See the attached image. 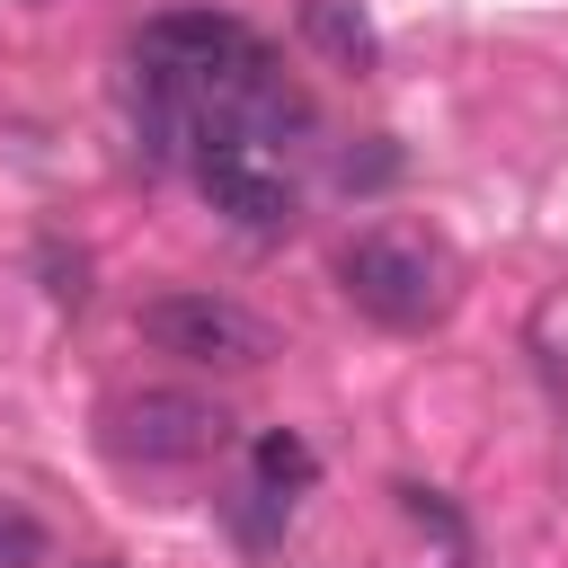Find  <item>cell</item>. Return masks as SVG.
<instances>
[{"label": "cell", "instance_id": "6da1fadb", "mask_svg": "<svg viewBox=\"0 0 568 568\" xmlns=\"http://www.w3.org/2000/svg\"><path fill=\"white\" fill-rule=\"evenodd\" d=\"M337 284L382 328H435L453 311V293H462V266L435 240H417V231H364V240H346Z\"/></svg>", "mask_w": 568, "mask_h": 568}, {"label": "cell", "instance_id": "7a4b0ae2", "mask_svg": "<svg viewBox=\"0 0 568 568\" xmlns=\"http://www.w3.org/2000/svg\"><path fill=\"white\" fill-rule=\"evenodd\" d=\"M266 44L240 27V18H222V9H160V18H142V36H133V80H151V89H169V98H186V115L231 80V71H248Z\"/></svg>", "mask_w": 568, "mask_h": 568}, {"label": "cell", "instance_id": "3957f363", "mask_svg": "<svg viewBox=\"0 0 568 568\" xmlns=\"http://www.w3.org/2000/svg\"><path fill=\"white\" fill-rule=\"evenodd\" d=\"M106 444H115L124 462H142V470L213 462V453L231 444V408L204 399V390H178V382H160V390H124V399L106 408Z\"/></svg>", "mask_w": 568, "mask_h": 568}, {"label": "cell", "instance_id": "277c9868", "mask_svg": "<svg viewBox=\"0 0 568 568\" xmlns=\"http://www.w3.org/2000/svg\"><path fill=\"white\" fill-rule=\"evenodd\" d=\"M133 328H142L160 355H178V364H213V373H257V364L275 355V328H266L257 311L222 302V293H160V302H142Z\"/></svg>", "mask_w": 568, "mask_h": 568}, {"label": "cell", "instance_id": "5b68a950", "mask_svg": "<svg viewBox=\"0 0 568 568\" xmlns=\"http://www.w3.org/2000/svg\"><path fill=\"white\" fill-rule=\"evenodd\" d=\"M195 186H204V204L231 213L240 231H293V213H302L293 178H284L266 151H248V142H213V151H195Z\"/></svg>", "mask_w": 568, "mask_h": 568}, {"label": "cell", "instance_id": "8992f818", "mask_svg": "<svg viewBox=\"0 0 568 568\" xmlns=\"http://www.w3.org/2000/svg\"><path fill=\"white\" fill-rule=\"evenodd\" d=\"M293 27H302V44H311L320 62H337V71H373V62H382V36H373V9H364V0H302Z\"/></svg>", "mask_w": 568, "mask_h": 568}, {"label": "cell", "instance_id": "52a82bcc", "mask_svg": "<svg viewBox=\"0 0 568 568\" xmlns=\"http://www.w3.org/2000/svg\"><path fill=\"white\" fill-rule=\"evenodd\" d=\"M248 479H257L266 497H302V488L320 479V453H311L293 426H266V435L248 444Z\"/></svg>", "mask_w": 568, "mask_h": 568}, {"label": "cell", "instance_id": "ba28073f", "mask_svg": "<svg viewBox=\"0 0 568 568\" xmlns=\"http://www.w3.org/2000/svg\"><path fill=\"white\" fill-rule=\"evenodd\" d=\"M36 284H44V302H62V311H80L98 284H89V248H71L62 231H44L36 240Z\"/></svg>", "mask_w": 568, "mask_h": 568}, {"label": "cell", "instance_id": "9c48e42d", "mask_svg": "<svg viewBox=\"0 0 568 568\" xmlns=\"http://www.w3.org/2000/svg\"><path fill=\"white\" fill-rule=\"evenodd\" d=\"M222 515H231V532H240L248 550H275V541H284V524H293V497H266L257 479H240V488L222 497Z\"/></svg>", "mask_w": 568, "mask_h": 568}, {"label": "cell", "instance_id": "30bf717a", "mask_svg": "<svg viewBox=\"0 0 568 568\" xmlns=\"http://www.w3.org/2000/svg\"><path fill=\"white\" fill-rule=\"evenodd\" d=\"M44 550H53V532L18 497H0V568H44Z\"/></svg>", "mask_w": 568, "mask_h": 568}, {"label": "cell", "instance_id": "8fae6325", "mask_svg": "<svg viewBox=\"0 0 568 568\" xmlns=\"http://www.w3.org/2000/svg\"><path fill=\"white\" fill-rule=\"evenodd\" d=\"M390 178H399V142H382V133L337 160V186H346V195H373V186H390Z\"/></svg>", "mask_w": 568, "mask_h": 568}, {"label": "cell", "instance_id": "7c38bea8", "mask_svg": "<svg viewBox=\"0 0 568 568\" xmlns=\"http://www.w3.org/2000/svg\"><path fill=\"white\" fill-rule=\"evenodd\" d=\"M89 568H115V559H89Z\"/></svg>", "mask_w": 568, "mask_h": 568}]
</instances>
